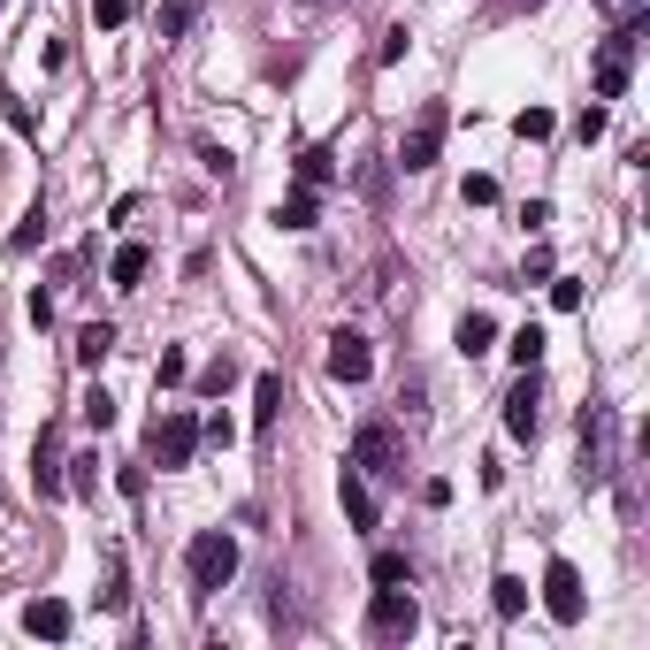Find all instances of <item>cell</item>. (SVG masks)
<instances>
[{
  "instance_id": "8d00e7d4",
  "label": "cell",
  "mask_w": 650,
  "mask_h": 650,
  "mask_svg": "<svg viewBox=\"0 0 650 650\" xmlns=\"http://www.w3.org/2000/svg\"><path fill=\"white\" fill-rule=\"evenodd\" d=\"M0 108H8V123H15V131H23V139H38V115H31V108H23V100H0Z\"/></svg>"
},
{
  "instance_id": "4dcf8cb0",
  "label": "cell",
  "mask_w": 650,
  "mask_h": 650,
  "mask_svg": "<svg viewBox=\"0 0 650 650\" xmlns=\"http://www.w3.org/2000/svg\"><path fill=\"white\" fill-rule=\"evenodd\" d=\"M230 383H238V360H230V352H222V360H214V367H207V375H199V390H207V398H222V390H230Z\"/></svg>"
},
{
  "instance_id": "74e56055",
  "label": "cell",
  "mask_w": 650,
  "mask_h": 650,
  "mask_svg": "<svg viewBox=\"0 0 650 650\" xmlns=\"http://www.w3.org/2000/svg\"><path fill=\"white\" fill-rule=\"evenodd\" d=\"M23 315H31V329H46V322H54V299H46V291H31V299H23Z\"/></svg>"
},
{
  "instance_id": "ba28073f",
  "label": "cell",
  "mask_w": 650,
  "mask_h": 650,
  "mask_svg": "<svg viewBox=\"0 0 650 650\" xmlns=\"http://www.w3.org/2000/svg\"><path fill=\"white\" fill-rule=\"evenodd\" d=\"M582 605H590V597H582L574 559H551V566H543V613H551L559 628H582Z\"/></svg>"
},
{
  "instance_id": "8fae6325",
  "label": "cell",
  "mask_w": 650,
  "mask_h": 650,
  "mask_svg": "<svg viewBox=\"0 0 650 650\" xmlns=\"http://www.w3.org/2000/svg\"><path fill=\"white\" fill-rule=\"evenodd\" d=\"M329 375H337V383H367V375H375V352H367L360 329H337V337H329Z\"/></svg>"
},
{
  "instance_id": "603a6c76",
  "label": "cell",
  "mask_w": 650,
  "mask_h": 650,
  "mask_svg": "<svg viewBox=\"0 0 650 650\" xmlns=\"http://www.w3.org/2000/svg\"><path fill=\"white\" fill-rule=\"evenodd\" d=\"M31 245H46V207H31V214L8 230V253H31Z\"/></svg>"
},
{
  "instance_id": "cb8c5ba5",
  "label": "cell",
  "mask_w": 650,
  "mask_h": 650,
  "mask_svg": "<svg viewBox=\"0 0 650 650\" xmlns=\"http://www.w3.org/2000/svg\"><path fill=\"white\" fill-rule=\"evenodd\" d=\"M77 414H85V421H92V429H115V398H108V390H100V383H92V390H85V398H77Z\"/></svg>"
},
{
  "instance_id": "5bb4252c",
  "label": "cell",
  "mask_w": 650,
  "mask_h": 650,
  "mask_svg": "<svg viewBox=\"0 0 650 650\" xmlns=\"http://www.w3.org/2000/svg\"><path fill=\"white\" fill-rule=\"evenodd\" d=\"M276 222H284V230H315V222H322V191H307V184H299V191L276 207Z\"/></svg>"
},
{
  "instance_id": "d6986e66",
  "label": "cell",
  "mask_w": 650,
  "mask_h": 650,
  "mask_svg": "<svg viewBox=\"0 0 650 650\" xmlns=\"http://www.w3.org/2000/svg\"><path fill=\"white\" fill-rule=\"evenodd\" d=\"M108 352H115V322H85L77 329V360H85V367H100Z\"/></svg>"
},
{
  "instance_id": "d4e9b609",
  "label": "cell",
  "mask_w": 650,
  "mask_h": 650,
  "mask_svg": "<svg viewBox=\"0 0 650 650\" xmlns=\"http://www.w3.org/2000/svg\"><path fill=\"white\" fill-rule=\"evenodd\" d=\"M505 352H513V367H536V360H543V329H536V322L513 329V344H505Z\"/></svg>"
},
{
  "instance_id": "ffe728a7",
  "label": "cell",
  "mask_w": 650,
  "mask_h": 650,
  "mask_svg": "<svg viewBox=\"0 0 650 650\" xmlns=\"http://www.w3.org/2000/svg\"><path fill=\"white\" fill-rule=\"evenodd\" d=\"M367 582H375V590H406V582H414V566H406V551H375V566H367Z\"/></svg>"
},
{
  "instance_id": "6da1fadb",
  "label": "cell",
  "mask_w": 650,
  "mask_h": 650,
  "mask_svg": "<svg viewBox=\"0 0 650 650\" xmlns=\"http://www.w3.org/2000/svg\"><path fill=\"white\" fill-rule=\"evenodd\" d=\"M643 31H650V8H643V0H628V8L613 15V38H605V54H597V100H620V92H628Z\"/></svg>"
},
{
  "instance_id": "ac0fdd59",
  "label": "cell",
  "mask_w": 650,
  "mask_h": 650,
  "mask_svg": "<svg viewBox=\"0 0 650 650\" xmlns=\"http://www.w3.org/2000/svg\"><path fill=\"white\" fill-rule=\"evenodd\" d=\"M489 605H497V620H520V613H528V582H520V574H497V582H489Z\"/></svg>"
},
{
  "instance_id": "52a82bcc",
  "label": "cell",
  "mask_w": 650,
  "mask_h": 650,
  "mask_svg": "<svg viewBox=\"0 0 650 650\" xmlns=\"http://www.w3.org/2000/svg\"><path fill=\"white\" fill-rule=\"evenodd\" d=\"M414 628H421L414 582H406V590H375V597H367V636H375V643H406Z\"/></svg>"
},
{
  "instance_id": "9a60e30c",
  "label": "cell",
  "mask_w": 650,
  "mask_h": 650,
  "mask_svg": "<svg viewBox=\"0 0 650 650\" xmlns=\"http://www.w3.org/2000/svg\"><path fill=\"white\" fill-rule=\"evenodd\" d=\"M146 268H154V253H146V245H123V253L108 261V276H115V291H139V284H146Z\"/></svg>"
},
{
  "instance_id": "8992f818",
  "label": "cell",
  "mask_w": 650,
  "mask_h": 650,
  "mask_svg": "<svg viewBox=\"0 0 650 650\" xmlns=\"http://www.w3.org/2000/svg\"><path fill=\"white\" fill-rule=\"evenodd\" d=\"M444 131H452V108H444V100H429V108L414 115V131H406V146H398V168H406V176H421V168H437V154H444Z\"/></svg>"
},
{
  "instance_id": "f1b7e54d",
  "label": "cell",
  "mask_w": 650,
  "mask_h": 650,
  "mask_svg": "<svg viewBox=\"0 0 650 650\" xmlns=\"http://www.w3.org/2000/svg\"><path fill=\"white\" fill-rule=\"evenodd\" d=\"M184 375H191V360H184V352H176V344H168L162 360H154V383H162V390H176V383H184Z\"/></svg>"
},
{
  "instance_id": "e0dca14e",
  "label": "cell",
  "mask_w": 650,
  "mask_h": 650,
  "mask_svg": "<svg viewBox=\"0 0 650 650\" xmlns=\"http://www.w3.org/2000/svg\"><path fill=\"white\" fill-rule=\"evenodd\" d=\"M452 344H460L467 360H483L489 344H497V322H489V315H460V329H452Z\"/></svg>"
},
{
  "instance_id": "3957f363",
  "label": "cell",
  "mask_w": 650,
  "mask_h": 650,
  "mask_svg": "<svg viewBox=\"0 0 650 650\" xmlns=\"http://www.w3.org/2000/svg\"><path fill=\"white\" fill-rule=\"evenodd\" d=\"M184 574H191L199 597L230 590V574H238V536H230V528H199V536L184 543Z\"/></svg>"
},
{
  "instance_id": "484cf974",
  "label": "cell",
  "mask_w": 650,
  "mask_h": 650,
  "mask_svg": "<svg viewBox=\"0 0 650 650\" xmlns=\"http://www.w3.org/2000/svg\"><path fill=\"white\" fill-rule=\"evenodd\" d=\"M69 489H77V497L100 489V452H77V460H69Z\"/></svg>"
},
{
  "instance_id": "7c38bea8",
  "label": "cell",
  "mask_w": 650,
  "mask_h": 650,
  "mask_svg": "<svg viewBox=\"0 0 650 650\" xmlns=\"http://www.w3.org/2000/svg\"><path fill=\"white\" fill-rule=\"evenodd\" d=\"M69 620H77V613H69L62 597H31V605H23V636H38V643H62Z\"/></svg>"
},
{
  "instance_id": "d6a6232c",
  "label": "cell",
  "mask_w": 650,
  "mask_h": 650,
  "mask_svg": "<svg viewBox=\"0 0 650 650\" xmlns=\"http://www.w3.org/2000/svg\"><path fill=\"white\" fill-rule=\"evenodd\" d=\"M574 139H582V146L605 139V108H582V115H574Z\"/></svg>"
},
{
  "instance_id": "f546056e",
  "label": "cell",
  "mask_w": 650,
  "mask_h": 650,
  "mask_svg": "<svg viewBox=\"0 0 650 650\" xmlns=\"http://www.w3.org/2000/svg\"><path fill=\"white\" fill-rule=\"evenodd\" d=\"M406 46H414V31H406V23H390V31H383V46H375V62L390 69V62H406Z\"/></svg>"
},
{
  "instance_id": "83f0119b",
  "label": "cell",
  "mask_w": 650,
  "mask_h": 650,
  "mask_svg": "<svg viewBox=\"0 0 650 650\" xmlns=\"http://www.w3.org/2000/svg\"><path fill=\"white\" fill-rule=\"evenodd\" d=\"M131 15H139V0H92V23H100V31H123Z\"/></svg>"
},
{
  "instance_id": "d590c367",
  "label": "cell",
  "mask_w": 650,
  "mask_h": 650,
  "mask_svg": "<svg viewBox=\"0 0 650 650\" xmlns=\"http://www.w3.org/2000/svg\"><path fill=\"white\" fill-rule=\"evenodd\" d=\"M460 199H467V207H489V199H497V176H467V191H460Z\"/></svg>"
},
{
  "instance_id": "7402d4cb",
  "label": "cell",
  "mask_w": 650,
  "mask_h": 650,
  "mask_svg": "<svg viewBox=\"0 0 650 650\" xmlns=\"http://www.w3.org/2000/svg\"><path fill=\"white\" fill-rule=\"evenodd\" d=\"M513 131H520L528 146H543V139L559 131V115H551V108H520V115H513Z\"/></svg>"
},
{
  "instance_id": "1f68e13d",
  "label": "cell",
  "mask_w": 650,
  "mask_h": 650,
  "mask_svg": "<svg viewBox=\"0 0 650 650\" xmlns=\"http://www.w3.org/2000/svg\"><path fill=\"white\" fill-rule=\"evenodd\" d=\"M191 8H199V0H168V8H162V38H184V23H191Z\"/></svg>"
},
{
  "instance_id": "4fadbf2b",
  "label": "cell",
  "mask_w": 650,
  "mask_h": 650,
  "mask_svg": "<svg viewBox=\"0 0 650 650\" xmlns=\"http://www.w3.org/2000/svg\"><path fill=\"white\" fill-rule=\"evenodd\" d=\"M337 497H344V520H352V528L367 536V528H375V489H367V475H360V467H344Z\"/></svg>"
},
{
  "instance_id": "f35d334b",
  "label": "cell",
  "mask_w": 650,
  "mask_h": 650,
  "mask_svg": "<svg viewBox=\"0 0 650 650\" xmlns=\"http://www.w3.org/2000/svg\"><path fill=\"white\" fill-rule=\"evenodd\" d=\"M597 8H620V0H597Z\"/></svg>"
},
{
  "instance_id": "7a4b0ae2",
  "label": "cell",
  "mask_w": 650,
  "mask_h": 650,
  "mask_svg": "<svg viewBox=\"0 0 650 650\" xmlns=\"http://www.w3.org/2000/svg\"><path fill=\"white\" fill-rule=\"evenodd\" d=\"M613 475H620V414L605 398H590L582 406V483L605 489Z\"/></svg>"
},
{
  "instance_id": "836d02e7",
  "label": "cell",
  "mask_w": 650,
  "mask_h": 650,
  "mask_svg": "<svg viewBox=\"0 0 650 650\" xmlns=\"http://www.w3.org/2000/svg\"><path fill=\"white\" fill-rule=\"evenodd\" d=\"M551 268H559V261H551V245H536V253H528V268H520V284H543Z\"/></svg>"
},
{
  "instance_id": "30bf717a",
  "label": "cell",
  "mask_w": 650,
  "mask_h": 650,
  "mask_svg": "<svg viewBox=\"0 0 650 650\" xmlns=\"http://www.w3.org/2000/svg\"><path fill=\"white\" fill-rule=\"evenodd\" d=\"M31 483H38V497H69V460H62L54 429H38V444H31Z\"/></svg>"
},
{
  "instance_id": "e575fe53",
  "label": "cell",
  "mask_w": 650,
  "mask_h": 650,
  "mask_svg": "<svg viewBox=\"0 0 650 650\" xmlns=\"http://www.w3.org/2000/svg\"><path fill=\"white\" fill-rule=\"evenodd\" d=\"M100 605H108V613H123V605H131V582H123V566L108 574V590H100Z\"/></svg>"
},
{
  "instance_id": "4316f807",
  "label": "cell",
  "mask_w": 650,
  "mask_h": 650,
  "mask_svg": "<svg viewBox=\"0 0 650 650\" xmlns=\"http://www.w3.org/2000/svg\"><path fill=\"white\" fill-rule=\"evenodd\" d=\"M543 284H551V307H559V315H574V307H582V276H559V268H551Z\"/></svg>"
},
{
  "instance_id": "5b68a950",
  "label": "cell",
  "mask_w": 650,
  "mask_h": 650,
  "mask_svg": "<svg viewBox=\"0 0 650 650\" xmlns=\"http://www.w3.org/2000/svg\"><path fill=\"white\" fill-rule=\"evenodd\" d=\"M191 452H199V414H184V406L154 414V429H146V460L168 475V467H191Z\"/></svg>"
},
{
  "instance_id": "277c9868",
  "label": "cell",
  "mask_w": 650,
  "mask_h": 650,
  "mask_svg": "<svg viewBox=\"0 0 650 650\" xmlns=\"http://www.w3.org/2000/svg\"><path fill=\"white\" fill-rule=\"evenodd\" d=\"M352 467H360L367 483H398V475H406L398 429H390V421H360V429H352Z\"/></svg>"
},
{
  "instance_id": "9c48e42d",
  "label": "cell",
  "mask_w": 650,
  "mask_h": 650,
  "mask_svg": "<svg viewBox=\"0 0 650 650\" xmlns=\"http://www.w3.org/2000/svg\"><path fill=\"white\" fill-rule=\"evenodd\" d=\"M536 429H543V383H536V367H520V383L505 390V437L536 444Z\"/></svg>"
},
{
  "instance_id": "2e32d148",
  "label": "cell",
  "mask_w": 650,
  "mask_h": 650,
  "mask_svg": "<svg viewBox=\"0 0 650 650\" xmlns=\"http://www.w3.org/2000/svg\"><path fill=\"white\" fill-rule=\"evenodd\" d=\"M276 414H284V375H261V383H253V429L268 437V429H276Z\"/></svg>"
},
{
  "instance_id": "44dd1931",
  "label": "cell",
  "mask_w": 650,
  "mask_h": 650,
  "mask_svg": "<svg viewBox=\"0 0 650 650\" xmlns=\"http://www.w3.org/2000/svg\"><path fill=\"white\" fill-rule=\"evenodd\" d=\"M329 176H337V154H329V146H307V154H299V184H307V191H322Z\"/></svg>"
}]
</instances>
